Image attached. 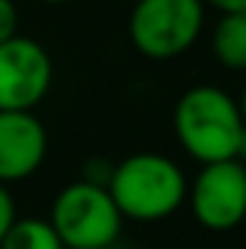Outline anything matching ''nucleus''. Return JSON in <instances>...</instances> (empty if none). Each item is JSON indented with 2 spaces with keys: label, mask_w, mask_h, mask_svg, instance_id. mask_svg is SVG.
Returning <instances> with one entry per match:
<instances>
[{
  "label": "nucleus",
  "mask_w": 246,
  "mask_h": 249,
  "mask_svg": "<svg viewBox=\"0 0 246 249\" xmlns=\"http://www.w3.org/2000/svg\"><path fill=\"white\" fill-rule=\"evenodd\" d=\"M244 130L246 122L238 102L214 84L188 87L174 107L177 142L200 165L238 160Z\"/></svg>",
  "instance_id": "f257e3e1"
},
{
  "label": "nucleus",
  "mask_w": 246,
  "mask_h": 249,
  "mask_svg": "<svg viewBox=\"0 0 246 249\" xmlns=\"http://www.w3.org/2000/svg\"><path fill=\"white\" fill-rule=\"evenodd\" d=\"M107 191L122 217L139 223H157L183 209L188 197L185 171L165 154L142 151L113 165Z\"/></svg>",
  "instance_id": "f03ea898"
},
{
  "label": "nucleus",
  "mask_w": 246,
  "mask_h": 249,
  "mask_svg": "<svg viewBox=\"0 0 246 249\" xmlns=\"http://www.w3.org/2000/svg\"><path fill=\"white\" fill-rule=\"evenodd\" d=\"M203 23V0H136L127 18V35L139 55L168 61L197 44Z\"/></svg>",
  "instance_id": "7ed1b4c3"
},
{
  "label": "nucleus",
  "mask_w": 246,
  "mask_h": 249,
  "mask_svg": "<svg viewBox=\"0 0 246 249\" xmlns=\"http://www.w3.org/2000/svg\"><path fill=\"white\" fill-rule=\"evenodd\" d=\"M50 223L67 249H93L113 247L122 235L124 217L107 186L78 180L58 191Z\"/></svg>",
  "instance_id": "20e7f679"
},
{
  "label": "nucleus",
  "mask_w": 246,
  "mask_h": 249,
  "mask_svg": "<svg viewBox=\"0 0 246 249\" xmlns=\"http://www.w3.org/2000/svg\"><path fill=\"white\" fill-rule=\"evenodd\" d=\"M188 206L194 220L209 232H229L246 220V162L220 160L200 165L188 183Z\"/></svg>",
  "instance_id": "39448f33"
},
{
  "label": "nucleus",
  "mask_w": 246,
  "mask_h": 249,
  "mask_svg": "<svg viewBox=\"0 0 246 249\" xmlns=\"http://www.w3.org/2000/svg\"><path fill=\"white\" fill-rule=\"evenodd\" d=\"M53 87V58L35 41L12 35L0 44V110H32Z\"/></svg>",
  "instance_id": "423d86ee"
},
{
  "label": "nucleus",
  "mask_w": 246,
  "mask_h": 249,
  "mask_svg": "<svg viewBox=\"0 0 246 249\" xmlns=\"http://www.w3.org/2000/svg\"><path fill=\"white\" fill-rule=\"evenodd\" d=\"M47 127L32 110H0V183L32 177L47 160Z\"/></svg>",
  "instance_id": "0eeeda50"
},
{
  "label": "nucleus",
  "mask_w": 246,
  "mask_h": 249,
  "mask_svg": "<svg viewBox=\"0 0 246 249\" xmlns=\"http://www.w3.org/2000/svg\"><path fill=\"white\" fill-rule=\"evenodd\" d=\"M211 53L220 67L232 72L246 70V15L244 12H229L220 15L211 32Z\"/></svg>",
  "instance_id": "6e6552de"
},
{
  "label": "nucleus",
  "mask_w": 246,
  "mask_h": 249,
  "mask_svg": "<svg viewBox=\"0 0 246 249\" xmlns=\"http://www.w3.org/2000/svg\"><path fill=\"white\" fill-rule=\"evenodd\" d=\"M0 249H67L58 232L44 217H15Z\"/></svg>",
  "instance_id": "1a4fd4ad"
},
{
  "label": "nucleus",
  "mask_w": 246,
  "mask_h": 249,
  "mask_svg": "<svg viewBox=\"0 0 246 249\" xmlns=\"http://www.w3.org/2000/svg\"><path fill=\"white\" fill-rule=\"evenodd\" d=\"M110 174H113V162H107L105 157H93V160H87L81 180L96 183V186H107L110 183Z\"/></svg>",
  "instance_id": "9d476101"
},
{
  "label": "nucleus",
  "mask_w": 246,
  "mask_h": 249,
  "mask_svg": "<svg viewBox=\"0 0 246 249\" xmlns=\"http://www.w3.org/2000/svg\"><path fill=\"white\" fill-rule=\"evenodd\" d=\"M18 35V6L12 0H0V44Z\"/></svg>",
  "instance_id": "9b49d317"
},
{
  "label": "nucleus",
  "mask_w": 246,
  "mask_h": 249,
  "mask_svg": "<svg viewBox=\"0 0 246 249\" xmlns=\"http://www.w3.org/2000/svg\"><path fill=\"white\" fill-rule=\"evenodd\" d=\"M15 217H18V212H15V197H12V191L0 183V244H3V238H6V232H9V226L15 223Z\"/></svg>",
  "instance_id": "f8f14e48"
},
{
  "label": "nucleus",
  "mask_w": 246,
  "mask_h": 249,
  "mask_svg": "<svg viewBox=\"0 0 246 249\" xmlns=\"http://www.w3.org/2000/svg\"><path fill=\"white\" fill-rule=\"evenodd\" d=\"M203 3L217 9L220 15H229V12H244L246 15V0H203Z\"/></svg>",
  "instance_id": "ddd939ff"
},
{
  "label": "nucleus",
  "mask_w": 246,
  "mask_h": 249,
  "mask_svg": "<svg viewBox=\"0 0 246 249\" xmlns=\"http://www.w3.org/2000/svg\"><path fill=\"white\" fill-rule=\"evenodd\" d=\"M238 107H241V116H244V122H246V87H244V93H241V99H238Z\"/></svg>",
  "instance_id": "4468645a"
},
{
  "label": "nucleus",
  "mask_w": 246,
  "mask_h": 249,
  "mask_svg": "<svg viewBox=\"0 0 246 249\" xmlns=\"http://www.w3.org/2000/svg\"><path fill=\"white\" fill-rule=\"evenodd\" d=\"M38 3H50V6H61V3H70V0H38Z\"/></svg>",
  "instance_id": "2eb2a0df"
},
{
  "label": "nucleus",
  "mask_w": 246,
  "mask_h": 249,
  "mask_svg": "<svg viewBox=\"0 0 246 249\" xmlns=\"http://www.w3.org/2000/svg\"><path fill=\"white\" fill-rule=\"evenodd\" d=\"M93 249H113V247H93Z\"/></svg>",
  "instance_id": "dca6fc26"
},
{
  "label": "nucleus",
  "mask_w": 246,
  "mask_h": 249,
  "mask_svg": "<svg viewBox=\"0 0 246 249\" xmlns=\"http://www.w3.org/2000/svg\"><path fill=\"white\" fill-rule=\"evenodd\" d=\"M130 3H136V0H130Z\"/></svg>",
  "instance_id": "f3484780"
}]
</instances>
